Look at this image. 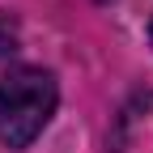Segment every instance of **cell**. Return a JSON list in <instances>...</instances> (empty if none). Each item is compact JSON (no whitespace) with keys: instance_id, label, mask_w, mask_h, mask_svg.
<instances>
[{"instance_id":"7a4b0ae2","label":"cell","mask_w":153,"mask_h":153,"mask_svg":"<svg viewBox=\"0 0 153 153\" xmlns=\"http://www.w3.org/2000/svg\"><path fill=\"white\" fill-rule=\"evenodd\" d=\"M149 38H153V22H149Z\"/></svg>"},{"instance_id":"6da1fadb","label":"cell","mask_w":153,"mask_h":153,"mask_svg":"<svg viewBox=\"0 0 153 153\" xmlns=\"http://www.w3.org/2000/svg\"><path fill=\"white\" fill-rule=\"evenodd\" d=\"M55 76L47 68H9L0 72V145L26 149L55 115Z\"/></svg>"}]
</instances>
